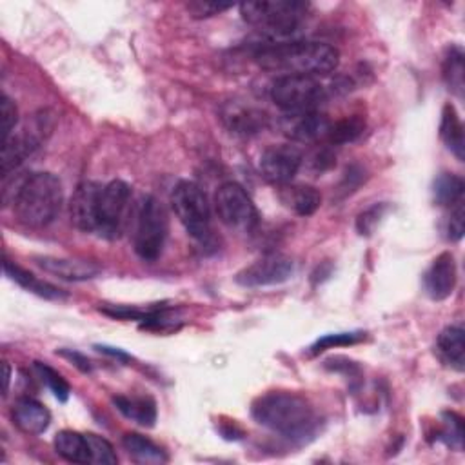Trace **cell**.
Returning <instances> with one entry per match:
<instances>
[{"label": "cell", "instance_id": "29", "mask_svg": "<svg viewBox=\"0 0 465 465\" xmlns=\"http://www.w3.org/2000/svg\"><path fill=\"white\" fill-rule=\"evenodd\" d=\"M35 371L59 402H62V404L68 402V398L71 395V387L59 371H55L53 367H50L48 364H42V362H35Z\"/></svg>", "mask_w": 465, "mask_h": 465}, {"label": "cell", "instance_id": "39", "mask_svg": "<svg viewBox=\"0 0 465 465\" xmlns=\"http://www.w3.org/2000/svg\"><path fill=\"white\" fill-rule=\"evenodd\" d=\"M97 351H100V353H104V355H107V357H113V358H116V360H120V362H129V360H131V355H127L126 351L116 349V348L97 346Z\"/></svg>", "mask_w": 465, "mask_h": 465}, {"label": "cell", "instance_id": "14", "mask_svg": "<svg viewBox=\"0 0 465 465\" xmlns=\"http://www.w3.org/2000/svg\"><path fill=\"white\" fill-rule=\"evenodd\" d=\"M456 262L452 253L438 255L423 274V287L431 300H445L456 287Z\"/></svg>", "mask_w": 465, "mask_h": 465}, {"label": "cell", "instance_id": "24", "mask_svg": "<svg viewBox=\"0 0 465 465\" xmlns=\"http://www.w3.org/2000/svg\"><path fill=\"white\" fill-rule=\"evenodd\" d=\"M122 445L127 451V454L136 461V463H166L168 461V452L149 440L147 436H142L138 432H127L122 438Z\"/></svg>", "mask_w": 465, "mask_h": 465}, {"label": "cell", "instance_id": "7", "mask_svg": "<svg viewBox=\"0 0 465 465\" xmlns=\"http://www.w3.org/2000/svg\"><path fill=\"white\" fill-rule=\"evenodd\" d=\"M172 206L190 237L204 244L211 238V208L199 184L191 181L179 182L172 193Z\"/></svg>", "mask_w": 465, "mask_h": 465}, {"label": "cell", "instance_id": "31", "mask_svg": "<svg viewBox=\"0 0 465 465\" xmlns=\"http://www.w3.org/2000/svg\"><path fill=\"white\" fill-rule=\"evenodd\" d=\"M364 339V333H333V335H326L322 339H319L313 348L312 353L319 355L324 353L328 349H335V348H346V346H353L358 344Z\"/></svg>", "mask_w": 465, "mask_h": 465}, {"label": "cell", "instance_id": "10", "mask_svg": "<svg viewBox=\"0 0 465 465\" xmlns=\"http://www.w3.org/2000/svg\"><path fill=\"white\" fill-rule=\"evenodd\" d=\"M303 163L302 151L291 144H278L267 147L260 157V172L264 179L276 186H287Z\"/></svg>", "mask_w": 465, "mask_h": 465}, {"label": "cell", "instance_id": "6", "mask_svg": "<svg viewBox=\"0 0 465 465\" xmlns=\"http://www.w3.org/2000/svg\"><path fill=\"white\" fill-rule=\"evenodd\" d=\"M170 231L166 208L154 197H145L140 204L135 228V251L145 262L159 260Z\"/></svg>", "mask_w": 465, "mask_h": 465}, {"label": "cell", "instance_id": "26", "mask_svg": "<svg viewBox=\"0 0 465 465\" xmlns=\"http://www.w3.org/2000/svg\"><path fill=\"white\" fill-rule=\"evenodd\" d=\"M465 182L454 173H440L432 184V199L442 208H452L461 202Z\"/></svg>", "mask_w": 465, "mask_h": 465}, {"label": "cell", "instance_id": "32", "mask_svg": "<svg viewBox=\"0 0 465 465\" xmlns=\"http://www.w3.org/2000/svg\"><path fill=\"white\" fill-rule=\"evenodd\" d=\"M386 211H387V204H373L371 208L362 211L357 219V231L362 237H371L378 228V224L382 222V219L386 217Z\"/></svg>", "mask_w": 465, "mask_h": 465}, {"label": "cell", "instance_id": "12", "mask_svg": "<svg viewBox=\"0 0 465 465\" xmlns=\"http://www.w3.org/2000/svg\"><path fill=\"white\" fill-rule=\"evenodd\" d=\"M331 127V120L319 111L287 115L282 120V131L293 142L312 144L319 140H326Z\"/></svg>", "mask_w": 465, "mask_h": 465}, {"label": "cell", "instance_id": "4", "mask_svg": "<svg viewBox=\"0 0 465 465\" xmlns=\"http://www.w3.org/2000/svg\"><path fill=\"white\" fill-rule=\"evenodd\" d=\"M309 5L298 0H256L240 5L242 19L271 39H285L298 32Z\"/></svg>", "mask_w": 465, "mask_h": 465}, {"label": "cell", "instance_id": "3", "mask_svg": "<svg viewBox=\"0 0 465 465\" xmlns=\"http://www.w3.org/2000/svg\"><path fill=\"white\" fill-rule=\"evenodd\" d=\"M64 190L59 177L48 172L32 173L23 179L14 195V211L28 228H46L60 213Z\"/></svg>", "mask_w": 465, "mask_h": 465}, {"label": "cell", "instance_id": "19", "mask_svg": "<svg viewBox=\"0 0 465 465\" xmlns=\"http://www.w3.org/2000/svg\"><path fill=\"white\" fill-rule=\"evenodd\" d=\"M438 358L451 369L461 373L465 367V342L463 330L458 326L445 328L436 340Z\"/></svg>", "mask_w": 465, "mask_h": 465}, {"label": "cell", "instance_id": "15", "mask_svg": "<svg viewBox=\"0 0 465 465\" xmlns=\"http://www.w3.org/2000/svg\"><path fill=\"white\" fill-rule=\"evenodd\" d=\"M44 126L37 124L35 129H24L23 133H14L6 142H3V175L10 177L30 154L41 145Z\"/></svg>", "mask_w": 465, "mask_h": 465}, {"label": "cell", "instance_id": "1", "mask_svg": "<svg viewBox=\"0 0 465 465\" xmlns=\"http://www.w3.org/2000/svg\"><path fill=\"white\" fill-rule=\"evenodd\" d=\"M251 414L258 425L293 443L313 440L321 427V418L312 402L291 391L260 395L251 405Z\"/></svg>", "mask_w": 465, "mask_h": 465}, {"label": "cell", "instance_id": "9", "mask_svg": "<svg viewBox=\"0 0 465 465\" xmlns=\"http://www.w3.org/2000/svg\"><path fill=\"white\" fill-rule=\"evenodd\" d=\"M131 204V188L124 181H113L102 186L97 204V235L107 240L120 237Z\"/></svg>", "mask_w": 465, "mask_h": 465}, {"label": "cell", "instance_id": "36", "mask_svg": "<svg viewBox=\"0 0 465 465\" xmlns=\"http://www.w3.org/2000/svg\"><path fill=\"white\" fill-rule=\"evenodd\" d=\"M463 220H465V211H463V202H458L456 206L451 208V215L447 219V237L451 240H460L463 237Z\"/></svg>", "mask_w": 465, "mask_h": 465}, {"label": "cell", "instance_id": "40", "mask_svg": "<svg viewBox=\"0 0 465 465\" xmlns=\"http://www.w3.org/2000/svg\"><path fill=\"white\" fill-rule=\"evenodd\" d=\"M10 382H12V367L6 362L5 364V395H8V391H10Z\"/></svg>", "mask_w": 465, "mask_h": 465}, {"label": "cell", "instance_id": "22", "mask_svg": "<svg viewBox=\"0 0 465 465\" xmlns=\"http://www.w3.org/2000/svg\"><path fill=\"white\" fill-rule=\"evenodd\" d=\"M115 407L129 420L142 427H153L157 422V404L147 396H113Z\"/></svg>", "mask_w": 465, "mask_h": 465}, {"label": "cell", "instance_id": "8", "mask_svg": "<svg viewBox=\"0 0 465 465\" xmlns=\"http://www.w3.org/2000/svg\"><path fill=\"white\" fill-rule=\"evenodd\" d=\"M215 211L222 224L237 231L251 233L260 224V215L253 199L237 182H226L217 190Z\"/></svg>", "mask_w": 465, "mask_h": 465}, {"label": "cell", "instance_id": "21", "mask_svg": "<svg viewBox=\"0 0 465 465\" xmlns=\"http://www.w3.org/2000/svg\"><path fill=\"white\" fill-rule=\"evenodd\" d=\"M224 120H226L228 127L233 133L255 135V133H258V131H262L265 127L267 115L264 111H260V109H255V107L231 104L224 111Z\"/></svg>", "mask_w": 465, "mask_h": 465}, {"label": "cell", "instance_id": "38", "mask_svg": "<svg viewBox=\"0 0 465 465\" xmlns=\"http://www.w3.org/2000/svg\"><path fill=\"white\" fill-rule=\"evenodd\" d=\"M57 355H60V357H64V358H68L70 362H73V366L75 367H79L82 373H91L93 371V366H91V362L82 355V353H79V351H71V349H60V351H57Z\"/></svg>", "mask_w": 465, "mask_h": 465}, {"label": "cell", "instance_id": "11", "mask_svg": "<svg viewBox=\"0 0 465 465\" xmlns=\"http://www.w3.org/2000/svg\"><path fill=\"white\" fill-rule=\"evenodd\" d=\"M293 271H294V264L289 256L273 253L244 267L235 276V280L244 287H267V285H278L287 282L293 276Z\"/></svg>", "mask_w": 465, "mask_h": 465}, {"label": "cell", "instance_id": "30", "mask_svg": "<svg viewBox=\"0 0 465 465\" xmlns=\"http://www.w3.org/2000/svg\"><path fill=\"white\" fill-rule=\"evenodd\" d=\"M89 452H91V463L98 465H115L118 463V456L115 452V447L102 436L95 432H86Z\"/></svg>", "mask_w": 465, "mask_h": 465}, {"label": "cell", "instance_id": "35", "mask_svg": "<svg viewBox=\"0 0 465 465\" xmlns=\"http://www.w3.org/2000/svg\"><path fill=\"white\" fill-rule=\"evenodd\" d=\"M233 8V5H222V3H204V0H197V3H190L188 10L195 19H208L213 15H220L222 12Z\"/></svg>", "mask_w": 465, "mask_h": 465}, {"label": "cell", "instance_id": "25", "mask_svg": "<svg viewBox=\"0 0 465 465\" xmlns=\"http://www.w3.org/2000/svg\"><path fill=\"white\" fill-rule=\"evenodd\" d=\"M55 451L71 463H91V452L88 438L77 431H60L53 440Z\"/></svg>", "mask_w": 465, "mask_h": 465}, {"label": "cell", "instance_id": "23", "mask_svg": "<svg viewBox=\"0 0 465 465\" xmlns=\"http://www.w3.org/2000/svg\"><path fill=\"white\" fill-rule=\"evenodd\" d=\"M282 202L298 217H312L322 204V195L313 186H287L280 193Z\"/></svg>", "mask_w": 465, "mask_h": 465}, {"label": "cell", "instance_id": "20", "mask_svg": "<svg viewBox=\"0 0 465 465\" xmlns=\"http://www.w3.org/2000/svg\"><path fill=\"white\" fill-rule=\"evenodd\" d=\"M440 138L447 145V149L454 157L463 163L465 161V136H463V124L460 115L452 104H445L442 111L440 122Z\"/></svg>", "mask_w": 465, "mask_h": 465}, {"label": "cell", "instance_id": "18", "mask_svg": "<svg viewBox=\"0 0 465 465\" xmlns=\"http://www.w3.org/2000/svg\"><path fill=\"white\" fill-rule=\"evenodd\" d=\"M5 274L10 280H14L15 284H19L23 289H26V291H30V293H33L41 298H46V300H64V298H68L66 291L59 289L57 285H53L50 282L41 280L39 276H35L33 273L26 271L24 267L17 265L15 262H12L8 258L5 260Z\"/></svg>", "mask_w": 465, "mask_h": 465}, {"label": "cell", "instance_id": "34", "mask_svg": "<svg viewBox=\"0 0 465 465\" xmlns=\"http://www.w3.org/2000/svg\"><path fill=\"white\" fill-rule=\"evenodd\" d=\"M0 115H3V142H6L14 135V129L19 120L17 106L8 95H3V102H0Z\"/></svg>", "mask_w": 465, "mask_h": 465}, {"label": "cell", "instance_id": "28", "mask_svg": "<svg viewBox=\"0 0 465 465\" xmlns=\"http://www.w3.org/2000/svg\"><path fill=\"white\" fill-rule=\"evenodd\" d=\"M366 129V120L360 116H351V118H344L339 122H331L330 133H328V142L340 145V144H349L355 142Z\"/></svg>", "mask_w": 465, "mask_h": 465}, {"label": "cell", "instance_id": "33", "mask_svg": "<svg viewBox=\"0 0 465 465\" xmlns=\"http://www.w3.org/2000/svg\"><path fill=\"white\" fill-rule=\"evenodd\" d=\"M442 422H443V431H442L440 438L449 447L461 449V443H463V422H461V416H458L456 413H443Z\"/></svg>", "mask_w": 465, "mask_h": 465}, {"label": "cell", "instance_id": "13", "mask_svg": "<svg viewBox=\"0 0 465 465\" xmlns=\"http://www.w3.org/2000/svg\"><path fill=\"white\" fill-rule=\"evenodd\" d=\"M102 191V184L98 182H82L75 190L70 204L71 222L77 229L84 233L97 231V204Z\"/></svg>", "mask_w": 465, "mask_h": 465}, {"label": "cell", "instance_id": "37", "mask_svg": "<svg viewBox=\"0 0 465 465\" xmlns=\"http://www.w3.org/2000/svg\"><path fill=\"white\" fill-rule=\"evenodd\" d=\"M333 166H335V154L328 147L315 153V157H313V170L315 172L324 173Z\"/></svg>", "mask_w": 465, "mask_h": 465}, {"label": "cell", "instance_id": "27", "mask_svg": "<svg viewBox=\"0 0 465 465\" xmlns=\"http://www.w3.org/2000/svg\"><path fill=\"white\" fill-rule=\"evenodd\" d=\"M463 51L460 46H451L443 59V80L458 98L463 97Z\"/></svg>", "mask_w": 465, "mask_h": 465}, {"label": "cell", "instance_id": "2", "mask_svg": "<svg viewBox=\"0 0 465 465\" xmlns=\"http://www.w3.org/2000/svg\"><path fill=\"white\" fill-rule=\"evenodd\" d=\"M260 68L280 75L326 77L339 68L340 53L335 46L317 41H282L255 53ZM278 75V77H280Z\"/></svg>", "mask_w": 465, "mask_h": 465}, {"label": "cell", "instance_id": "16", "mask_svg": "<svg viewBox=\"0 0 465 465\" xmlns=\"http://www.w3.org/2000/svg\"><path fill=\"white\" fill-rule=\"evenodd\" d=\"M35 262L41 269L50 274H55L68 282H84L91 280L100 273V267L89 260L75 258H57V256H35Z\"/></svg>", "mask_w": 465, "mask_h": 465}, {"label": "cell", "instance_id": "5", "mask_svg": "<svg viewBox=\"0 0 465 465\" xmlns=\"http://www.w3.org/2000/svg\"><path fill=\"white\" fill-rule=\"evenodd\" d=\"M328 98V88L315 77L280 75L271 86V100L287 115L317 111Z\"/></svg>", "mask_w": 465, "mask_h": 465}, {"label": "cell", "instance_id": "17", "mask_svg": "<svg viewBox=\"0 0 465 465\" xmlns=\"http://www.w3.org/2000/svg\"><path fill=\"white\" fill-rule=\"evenodd\" d=\"M14 423L26 434H42L51 423V413L33 398H21L12 409Z\"/></svg>", "mask_w": 465, "mask_h": 465}]
</instances>
